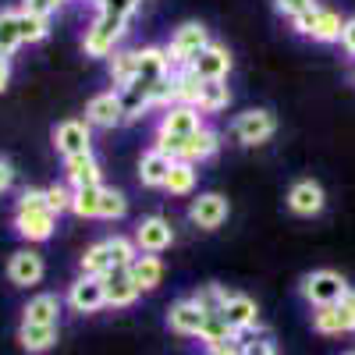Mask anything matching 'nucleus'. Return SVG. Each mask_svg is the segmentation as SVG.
<instances>
[{
    "label": "nucleus",
    "instance_id": "dca6fc26",
    "mask_svg": "<svg viewBox=\"0 0 355 355\" xmlns=\"http://www.w3.org/2000/svg\"><path fill=\"white\" fill-rule=\"evenodd\" d=\"M206 316H210V313H202L192 299H178V302L167 309V327H171L178 338H199Z\"/></svg>",
    "mask_w": 355,
    "mask_h": 355
},
{
    "label": "nucleus",
    "instance_id": "bb28decb",
    "mask_svg": "<svg viewBox=\"0 0 355 355\" xmlns=\"http://www.w3.org/2000/svg\"><path fill=\"white\" fill-rule=\"evenodd\" d=\"M18 345L28 355H43L57 345V327H43V323H18Z\"/></svg>",
    "mask_w": 355,
    "mask_h": 355
},
{
    "label": "nucleus",
    "instance_id": "f257e3e1",
    "mask_svg": "<svg viewBox=\"0 0 355 355\" xmlns=\"http://www.w3.org/2000/svg\"><path fill=\"white\" fill-rule=\"evenodd\" d=\"M202 128V114L196 107H182V103H171L164 107L160 121H157V135H153V146L164 150L167 157H182V146Z\"/></svg>",
    "mask_w": 355,
    "mask_h": 355
},
{
    "label": "nucleus",
    "instance_id": "20e7f679",
    "mask_svg": "<svg viewBox=\"0 0 355 355\" xmlns=\"http://www.w3.org/2000/svg\"><path fill=\"white\" fill-rule=\"evenodd\" d=\"M274 132H277V117L266 107H252V110L239 114L231 121V135L242 146H263V142L274 139Z\"/></svg>",
    "mask_w": 355,
    "mask_h": 355
},
{
    "label": "nucleus",
    "instance_id": "4c0bfd02",
    "mask_svg": "<svg viewBox=\"0 0 355 355\" xmlns=\"http://www.w3.org/2000/svg\"><path fill=\"white\" fill-rule=\"evenodd\" d=\"M128 214V199L117 189H103L100 196V220H121Z\"/></svg>",
    "mask_w": 355,
    "mask_h": 355
},
{
    "label": "nucleus",
    "instance_id": "f704fd0d",
    "mask_svg": "<svg viewBox=\"0 0 355 355\" xmlns=\"http://www.w3.org/2000/svg\"><path fill=\"white\" fill-rule=\"evenodd\" d=\"M18 46V11H0V57H11Z\"/></svg>",
    "mask_w": 355,
    "mask_h": 355
},
{
    "label": "nucleus",
    "instance_id": "7c9ffc66",
    "mask_svg": "<svg viewBox=\"0 0 355 355\" xmlns=\"http://www.w3.org/2000/svg\"><path fill=\"white\" fill-rule=\"evenodd\" d=\"M227 103H231L227 82H202L199 85V100H196L199 114H220V110H227Z\"/></svg>",
    "mask_w": 355,
    "mask_h": 355
},
{
    "label": "nucleus",
    "instance_id": "f3484780",
    "mask_svg": "<svg viewBox=\"0 0 355 355\" xmlns=\"http://www.w3.org/2000/svg\"><path fill=\"white\" fill-rule=\"evenodd\" d=\"M61 309H64L61 295H50V291L33 295V299L25 302V309H21V323H43V327H61Z\"/></svg>",
    "mask_w": 355,
    "mask_h": 355
},
{
    "label": "nucleus",
    "instance_id": "c756f323",
    "mask_svg": "<svg viewBox=\"0 0 355 355\" xmlns=\"http://www.w3.org/2000/svg\"><path fill=\"white\" fill-rule=\"evenodd\" d=\"M199 78L189 71V68H178L171 71V103H182V107H196L199 100Z\"/></svg>",
    "mask_w": 355,
    "mask_h": 355
},
{
    "label": "nucleus",
    "instance_id": "473e14b6",
    "mask_svg": "<svg viewBox=\"0 0 355 355\" xmlns=\"http://www.w3.org/2000/svg\"><path fill=\"white\" fill-rule=\"evenodd\" d=\"M107 71H110V82L117 89H125L128 82H135V50H114L110 61H107Z\"/></svg>",
    "mask_w": 355,
    "mask_h": 355
},
{
    "label": "nucleus",
    "instance_id": "0eeeda50",
    "mask_svg": "<svg viewBox=\"0 0 355 355\" xmlns=\"http://www.w3.org/2000/svg\"><path fill=\"white\" fill-rule=\"evenodd\" d=\"M132 242H135V249H139V252L157 256V252H164V249H171V245H174V227H171V220H167V217H160V214L142 217V220L135 224Z\"/></svg>",
    "mask_w": 355,
    "mask_h": 355
},
{
    "label": "nucleus",
    "instance_id": "6ab92c4d",
    "mask_svg": "<svg viewBox=\"0 0 355 355\" xmlns=\"http://www.w3.org/2000/svg\"><path fill=\"white\" fill-rule=\"evenodd\" d=\"M135 78L150 82V85L171 78V64H167L164 46H142V50H135Z\"/></svg>",
    "mask_w": 355,
    "mask_h": 355
},
{
    "label": "nucleus",
    "instance_id": "412c9836",
    "mask_svg": "<svg viewBox=\"0 0 355 355\" xmlns=\"http://www.w3.org/2000/svg\"><path fill=\"white\" fill-rule=\"evenodd\" d=\"M11 227H15L18 239H25V242H46L50 234H53V227H57V217H53L50 210H40V214H15Z\"/></svg>",
    "mask_w": 355,
    "mask_h": 355
},
{
    "label": "nucleus",
    "instance_id": "e433bc0d",
    "mask_svg": "<svg viewBox=\"0 0 355 355\" xmlns=\"http://www.w3.org/2000/svg\"><path fill=\"white\" fill-rule=\"evenodd\" d=\"M46 36H50V21L18 11V40H21V43H43Z\"/></svg>",
    "mask_w": 355,
    "mask_h": 355
},
{
    "label": "nucleus",
    "instance_id": "f03ea898",
    "mask_svg": "<svg viewBox=\"0 0 355 355\" xmlns=\"http://www.w3.org/2000/svg\"><path fill=\"white\" fill-rule=\"evenodd\" d=\"M206 46H210V28H206L202 21H185V25H178V28H174V36H171V43L164 46L171 71L189 68Z\"/></svg>",
    "mask_w": 355,
    "mask_h": 355
},
{
    "label": "nucleus",
    "instance_id": "9b49d317",
    "mask_svg": "<svg viewBox=\"0 0 355 355\" xmlns=\"http://www.w3.org/2000/svg\"><path fill=\"white\" fill-rule=\"evenodd\" d=\"M231 50L224 46V43H214L210 40V46H206L196 61L189 64V71L199 78V82H227V75H231Z\"/></svg>",
    "mask_w": 355,
    "mask_h": 355
},
{
    "label": "nucleus",
    "instance_id": "8fccbe9b",
    "mask_svg": "<svg viewBox=\"0 0 355 355\" xmlns=\"http://www.w3.org/2000/svg\"><path fill=\"white\" fill-rule=\"evenodd\" d=\"M8 82H11V57H0V93L8 89Z\"/></svg>",
    "mask_w": 355,
    "mask_h": 355
},
{
    "label": "nucleus",
    "instance_id": "72a5a7b5",
    "mask_svg": "<svg viewBox=\"0 0 355 355\" xmlns=\"http://www.w3.org/2000/svg\"><path fill=\"white\" fill-rule=\"evenodd\" d=\"M164 189L171 196H192L196 189V164H185V160H174L171 164V174H167V182Z\"/></svg>",
    "mask_w": 355,
    "mask_h": 355
},
{
    "label": "nucleus",
    "instance_id": "423d86ee",
    "mask_svg": "<svg viewBox=\"0 0 355 355\" xmlns=\"http://www.w3.org/2000/svg\"><path fill=\"white\" fill-rule=\"evenodd\" d=\"M125 33H128V25L96 15V21L89 25L85 36H82V50H85L89 57H110V53L117 50V43L125 40Z\"/></svg>",
    "mask_w": 355,
    "mask_h": 355
},
{
    "label": "nucleus",
    "instance_id": "ddd939ff",
    "mask_svg": "<svg viewBox=\"0 0 355 355\" xmlns=\"http://www.w3.org/2000/svg\"><path fill=\"white\" fill-rule=\"evenodd\" d=\"M43 274H46V263H43V256L36 249L11 252V259H8V281L15 288H33V284L43 281Z\"/></svg>",
    "mask_w": 355,
    "mask_h": 355
},
{
    "label": "nucleus",
    "instance_id": "6e6552de",
    "mask_svg": "<svg viewBox=\"0 0 355 355\" xmlns=\"http://www.w3.org/2000/svg\"><path fill=\"white\" fill-rule=\"evenodd\" d=\"M64 302L71 313H100L107 306V295H103V277H89V274H78L71 284H68V295H64Z\"/></svg>",
    "mask_w": 355,
    "mask_h": 355
},
{
    "label": "nucleus",
    "instance_id": "4be33fe9",
    "mask_svg": "<svg viewBox=\"0 0 355 355\" xmlns=\"http://www.w3.org/2000/svg\"><path fill=\"white\" fill-rule=\"evenodd\" d=\"M171 164H174V157H167L164 150H157V146H150V150L139 157V182L146 189H164L167 174H171Z\"/></svg>",
    "mask_w": 355,
    "mask_h": 355
},
{
    "label": "nucleus",
    "instance_id": "a211bd4d",
    "mask_svg": "<svg viewBox=\"0 0 355 355\" xmlns=\"http://www.w3.org/2000/svg\"><path fill=\"white\" fill-rule=\"evenodd\" d=\"M64 178H68V189H93V185H103V171H100V160H96L93 153L68 157V160H64Z\"/></svg>",
    "mask_w": 355,
    "mask_h": 355
},
{
    "label": "nucleus",
    "instance_id": "de8ad7c7",
    "mask_svg": "<svg viewBox=\"0 0 355 355\" xmlns=\"http://www.w3.org/2000/svg\"><path fill=\"white\" fill-rule=\"evenodd\" d=\"M11 185H15V167H11L4 157H0V196H4Z\"/></svg>",
    "mask_w": 355,
    "mask_h": 355
},
{
    "label": "nucleus",
    "instance_id": "c03bdc74",
    "mask_svg": "<svg viewBox=\"0 0 355 355\" xmlns=\"http://www.w3.org/2000/svg\"><path fill=\"white\" fill-rule=\"evenodd\" d=\"M274 8L284 15V18H299V15H306V11H313V8H320L316 0H274Z\"/></svg>",
    "mask_w": 355,
    "mask_h": 355
},
{
    "label": "nucleus",
    "instance_id": "09e8293b",
    "mask_svg": "<svg viewBox=\"0 0 355 355\" xmlns=\"http://www.w3.org/2000/svg\"><path fill=\"white\" fill-rule=\"evenodd\" d=\"M206 355H242V341H231V345H220V348H210Z\"/></svg>",
    "mask_w": 355,
    "mask_h": 355
},
{
    "label": "nucleus",
    "instance_id": "79ce46f5",
    "mask_svg": "<svg viewBox=\"0 0 355 355\" xmlns=\"http://www.w3.org/2000/svg\"><path fill=\"white\" fill-rule=\"evenodd\" d=\"M46 192V210L57 217V214H64V210H71V189L68 185H50V189H43Z\"/></svg>",
    "mask_w": 355,
    "mask_h": 355
},
{
    "label": "nucleus",
    "instance_id": "49530a36",
    "mask_svg": "<svg viewBox=\"0 0 355 355\" xmlns=\"http://www.w3.org/2000/svg\"><path fill=\"white\" fill-rule=\"evenodd\" d=\"M341 46L355 57V18H345V25H341Z\"/></svg>",
    "mask_w": 355,
    "mask_h": 355
},
{
    "label": "nucleus",
    "instance_id": "b1692460",
    "mask_svg": "<svg viewBox=\"0 0 355 355\" xmlns=\"http://www.w3.org/2000/svg\"><path fill=\"white\" fill-rule=\"evenodd\" d=\"M128 277H132V284L139 288V295L160 288V281H164V263H160V256L139 252V256L132 259V266H128Z\"/></svg>",
    "mask_w": 355,
    "mask_h": 355
},
{
    "label": "nucleus",
    "instance_id": "393cba45",
    "mask_svg": "<svg viewBox=\"0 0 355 355\" xmlns=\"http://www.w3.org/2000/svg\"><path fill=\"white\" fill-rule=\"evenodd\" d=\"M117 96H121V110H125V121H135V117H142V110L153 107V85L150 82H128L125 89H117Z\"/></svg>",
    "mask_w": 355,
    "mask_h": 355
},
{
    "label": "nucleus",
    "instance_id": "2eb2a0df",
    "mask_svg": "<svg viewBox=\"0 0 355 355\" xmlns=\"http://www.w3.org/2000/svg\"><path fill=\"white\" fill-rule=\"evenodd\" d=\"M85 121L93 128H117L125 121V110H121V96L117 89H107V93H96L93 100L85 103Z\"/></svg>",
    "mask_w": 355,
    "mask_h": 355
},
{
    "label": "nucleus",
    "instance_id": "5701e85b",
    "mask_svg": "<svg viewBox=\"0 0 355 355\" xmlns=\"http://www.w3.org/2000/svg\"><path fill=\"white\" fill-rule=\"evenodd\" d=\"M313 331L323 338H338V334H355V320L345 313V306H323L313 313Z\"/></svg>",
    "mask_w": 355,
    "mask_h": 355
},
{
    "label": "nucleus",
    "instance_id": "f8f14e48",
    "mask_svg": "<svg viewBox=\"0 0 355 355\" xmlns=\"http://www.w3.org/2000/svg\"><path fill=\"white\" fill-rule=\"evenodd\" d=\"M227 214H231V206L220 192H202L189 202V220L202 231H217L227 220Z\"/></svg>",
    "mask_w": 355,
    "mask_h": 355
},
{
    "label": "nucleus",
    "instance_id": "37998d69",
    "mask_svg": "<svg viewBox=\"0 0 355 355\" xmlns=\"http://www.w3.org/2000/svg\"><path fill=\"white\" fill-rule=\"evenodd\" d=\"M57 8H61V0H21V8H18V11L50 21V15H57Z\"/></svg>",
    "mask_w": 355,
    "mask_h": 355
},
{
    "label": "nucleus",
    "instance_id": "aec40b11",
    "mask_svg": "<svg viewBox=\"0 0 355 355\" xmlns=\"http://www.w3.org/2000/svg\"><path fill=\"white\" fill-rule=\"evenodd\" d=\"M103 295H107V306H110V309H128V306L139 299V288L132 284V277H128L125 266H117V270L103 274Z\"/></svg>",
    "mask_w": 355,
    "mask_h": 355
},
{
    "label": "nucleus",
    "instance_id": "a18cd8bd",
    "mask_svg": "<svg viewBox=\"0 0 355 355\" xmlns=\"http://www.w3.org/2000/svg\"><path fill=\"white\" fill-rule=\"evenodd\" d=\"M242 355H277V345L270 334H259V338L242 341Z\"/></svg>",
    "mask_w": 355,
    "mask_h": 355
},
{
    "label": "nucleus",
    "instance_id": "5fc2aeb1",
    "mask_svg": "<svg viewBox=\"0 0 355 355\" xmlns=\"http://www.w3.org/2000/svg\"><path fill=\"white\" fill-rule=\"evenodd\" d=\"M61 4H68V0H61Z\"/></svg>",
    "mask_w": 355,
    "mask_h": 355
},
{
    "label": "nucleus",
    "instance_id": "1a4fd4ad",
    "mask_svg": "<svg viewBox=\"0 0 355 355\" xmlns=\"http://www.w3.org/2000/svg\"><path fill=\"white\" fill-rule=\"evenodd\" d=\"M53 146L64 160L68 157H82V153H93V125L78 121V117H68L53 128Z\"/></svg>",
    "mask_w": 355,
    "mask_h": 355
},
{
    "label": "nucleus",
    "instance_id": "3c124183",
    "mask_svg": "<svg viewBox=\"0 0 355 355\" xmlns=\"http://www.w3.org/2000/svg\"><path fill=\"white\" fill-rule=\"evenodd\" d=\"M341 306H345V313L355 320V288H348V295H345V299H341Z\"/></svg>",
    "mask_w": 355,
    "mask_h": 355
},
{
    "label": "nucleus",
    "instance_id": "a19ab883",
    "mask_svg": "<svg viewBox=\"0 0 355 355\" xmlns=\"http://www.w3.org/2000/svg\"><path fill=\"white\" fill-rule=\"evenodd\" d=\"M46 210V192L43 189H25L15 202V214H40Z\"/></svg>",
    "mask_w": 355,
    "mask_h": 355
},
{
    "label": "nucleus",
    "instance_id": "c85d7f7f",
    "mask_svg": "<svg viewBox=\"0 0 355 355\" xmlns=\"http://www.w3.org/2000/svg\"><path fill=\"white\" fill-rule=\"evenodd\" d=\"M206 352H210V348H220V345H231V341H242L239 334H234L231 327H227V323L220 320V313H210V316H206V323H202V331H199V338H196Z\"/></svg>",
    "mask_w": 355,
    "mask_h": 355
},
{
    "label": "nucleus",
    "instance_id": "cd10ccee",
    "mask_svg": "<svg viewBox=\"0 0 355 355\" xmlns=\"http://www.w3.org/2000/svg\"><path fill=\"white\" fill-rule=\"evenodd\" d=\"M78 270L89 274V277H103V274L117 270V263H114V252H110L107 239H103V242H93V245L85 249V256L78 259Z\"/></svg>",
    "mask_w": 355,
    "mask_h": 355
},
{
    "label": "nucleus",
    "instance_id": "7ed1b4c3",
    "mask_svg": "<svg viewBox=\"0 0 355 355\" xmlns=\"http://www.w3.org/2000/svg\"><path fill=\"white\" fill-rule=\"evenodd\" d=\"M348 281L338 274V270H313L302 277L299 291H302V299L313 306V309H323V306H338L345 295H348Z\"/></svg>",
    "mask_w": 355,
    "mask_h": 355
},
{
    "label": "nucleus",
    "instance_id": "c9c22d12",
    "mask_svg": "<svg viewBox=\"0 0 355 355\" xmlns=\"http://www.w3.org/2000/svg\"><path fill=\"white\" fill-rule=\"evenodd\" d=\"M227 288L224 284H202L196 295H192V302L202 309V313H220V306H224V299H227Z\"/></svg>",
    "mask_w": 355,
    "mask_h": 355
},
{
    "label": "nucleus",
    "instance_id": "4468645a",
    "mask_svg": "<svg viewBox=\"0 0 355 355\" xmlns=\"http://www.w3.org/2000/svg\"><path fill=\"white\" fill-rule=\"evenodd\" d=\"M327 206V196H323V185L313 182V178H302L288 189V210L295 217H316Z\"/></svg>",
    "mask_w": 355,
    "mask_h": 355
},
{
    "label": "nucleus",
    "instance_id": "864d4df0",
    "mask_svg": "<svg viewBox=\"0 0 355 355\" xmlns=\"http://www.w3.org/2000/svg\"><path fill=\"white\" fill-rule=\"evenodd\" d=\"M89 4H100V0H89Z\"/></svg>",
    "mask_w": 355,
    "mask_h": 355
},
{
    "label": "nucleus",
    "instance_id": "ea45409f",
    "mask_svg": "<svg viewBox=\"0 0 355 355\" xmlns=\"http://www.w3.org/2000/svg\"><path fill=\"white\" fill-rule=\"evenodd\" d=\"M107 245H110V252H114V263H117V266H125V270L132 266V259L139 256L135 242H132V239H125V234H110Z\"/></svg>",
    "mask_w": 355,
    "mask_h": 355
},
{
    "label": "nucleus",
    "instance_id": "9d476101",
    "mask_svg": "<svg viewBox=\"0 0 355 355\" xmlns=\"http://www.w3.org/2000/svg\"><path fill=\"white\" fill-rule=\"evenodd\" d=\"M220 320L242 338V334H249V331L259 327V306H256V299H249V295L231 291L227 299H224V306H220Z\"/></svg>",
    "mask_w": 355,
    "mask_h": 355
},
{
    "label": "nucleus",
    "instance_id": "39448f33",
    "mask_svg": "<svg viewBox=\"0 0 355 355\" xmlns=\"http://www.w3.org/2000/svg\"><path fill=\"white\" fill-rule=\"evenodd\" d=\"M291 25H295V33H299V36H309L316 43H334V40H341L345 18L338 11H331V8H313V11L299 15Z\"/></svg>",
    "mask_w": 355,
    "mask_h": 355
},
{
    "label": "nucleus",
    "instance_id": "2f4dec72",
    "mask_svg": "<svg viewBox=\"0 0 355 355\" xmlns=\"http://www.w3.org/2000/svg\"><path fill=\"white\" fill-rule=\"evenodd\" d=\"M100 196H103V185L71 189V214L82 217V220H96L100 217Z\"/></svg>",
    "mask_w": 355,
    "mask_h": 355
},
{
    "label": "nucleus",
    "instance_id": "58836bf2",
    "mask_svg": "<svg viewBox=\"0 0 355 355\" xmlns=\"http://www.w3.org/2000/svg\"><path fill=\"white\" fill-rule=\"evenodd\" d=\"M100 15L103 18H114V21H121V25H128L132 21V15H135V8H139V0H100Z\"/></svg>",
    "mask_w": 355,
    "mask_h": 355
},
{
    "label": "nucleus",
    "instance_id": "603ef678",
    "mask_svg": "<svg viewBox=\"0 0 355 355\" xmlns=\"http://www.w3.org/2000/svg\"><path fill=\"white\" fill-rule=\"evenodd\" d=\"M345 355H355V348H348V352H345Z\"/></svg>",
    "mask_w": 355,
    "mask_h": 355
},
{
    "label": "nucleus",
    "instance_id": "a878e982",
    "mask_svg": "<svg viewBox=\"0 0 355 355\" xmlns=\"http://www.w3.org/2000/svg\"><path fill=\"white\" fill-rule=\"evenodd\" d=\"M217 150H220V135H217L214 128L202 125V128L182 146V157H178V160H185V164H202V160H210Z\"/></svg>",
    "mask_w": 355,
    "mask_h": 355
}]
</instances>
